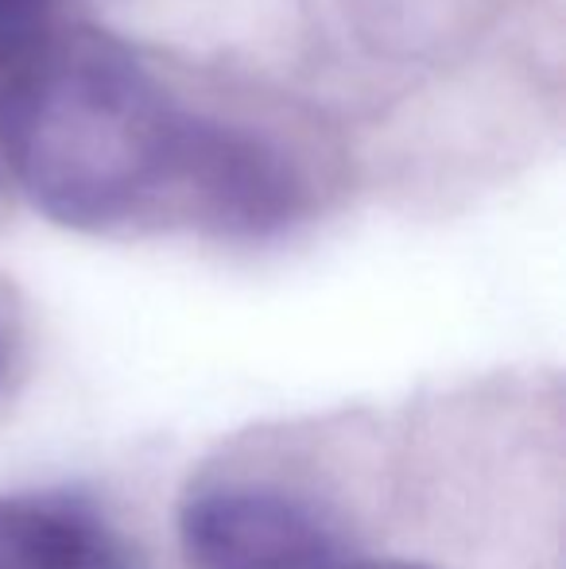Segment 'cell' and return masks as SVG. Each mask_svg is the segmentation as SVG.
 <instances>
[{"label":"cell","instance_id":"cell-1","mask_svg":"<svg viewBox=\"0 0 566 569\" xmlns=\"http://www.w3.org/2000/svg\"><path fill=\"white\" fill-rule=\"evenodd\" d=\"M0 120L23 194L59 226L101 232L163 206L182 113L117 47L54 39Z\"/></svg>","mask_w":566,"mask_h":569},{"label":"cell","instance_id":"cell-2","mask_svg":"<svg viewBox=\"0 0 566 569\" xmlns=\"http://www.w3.org/2000/svg\"><path fill=\"white\" fill-rule=\"evenodd\" d=\"M179 550L187 569H334L346 558V535L295 488L218 480L182 500Z\"/></svg>","mask_w":566,"mask_h":569},{"label":"cell","instance_id":"cell-3","mask_svg":"<svg viewBox=\"0 0 566 569\" xmlns=\"http://www.w3.org/2000/svg\"><path fill=\"white\" fill-rule=\"evenodd\" d=\"M302 190L291 163L245 128L182 113L179 143L159 213L221 237H265L299 213Z\"/></svg>","mask_w":566,"mask_h":569},{"label":"cell","instance_id":"cell-4","mask_svg":"<svg viewBox=\"0 0 566 569\" xmlns=\"http://www.w3.org/2000/svg\"><path fill=\"white\" fill-rule=\"evenodd\" d=\"M0 569H140L129 542L75 496H0Z\"/></svg>","mask_w":566,"mask_h":569},{"label":"cell","instance_id":"cell-5","mask_svg":"<svg viewBox=\"0 0 566 569\" xmlns=\"http://www.w3.org/2000/svg\"><path fill=\"white\" fill-rule=\"evenodd\" d=\"M54 43V0H0V93Z\"/></svg>","mask_w":566,"mask_h":569},{"label":"cell","instance_id":"cell-6","mask_svg":"<svg viewBox=\"0 0 566 569\" xmlns=\"http://www.w3.org/2000/svg\"><path fill=\"white\" fill-rule=\"evenodd\" d=\"M334 569H430V566L400 562V558H361V562H349V558H341Z\"/></svg>","mask_w":566,"mask_h":569}]
</instances>
